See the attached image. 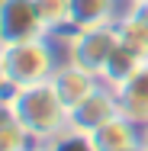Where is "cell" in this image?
Listing matches in <instances>:
<instances>
[{"instance_id":"cell-2","label":"cell","mask_w":148,"mask_h":151,"mask_svg":"<svg viewBox=\"0 0 148 151\" xmlns=\"http://www.w3.org/2000/svg\"><path fill=\"white\" fill-rule=\"evenodd\" d=\"M6 74H10V90L13 87H29V84H42L55 74V48L45 45V39H32V42H19V45H6Z\"/></svg>"},{"instance_id":"cell-3","label":"cell","mask_w":148,"mask_h":151,"mask_svg":"<svg viewBox=\"0 0 148 151\" xmlns=\"http://www.w3.org/2000/svg\"><path fill=\"white\" fill-rule=\"evenodd\" d=\"M48 32L35 0H0V45H19Z\"/></svg>"},{"instance_id":"cell-1","label":"cell","mask_w":148,"mask_h":151,"mask_svg":"<svg viewBox=\"0 0 148 151\" xmlns=\"http://www.w3.org/2000/svg\"><path fill=\"white\" fill-rule=\"evenodd\" d=\"M3 103L23 122V129L32 135L35 145L52 142L55 135H61L68 129V106H64L52 77L42 84H29V87H13Z\"/></svg>"},{"instance_id":"cell-5","label":"cell","mask_w":148,"mask_h":151,"mask_svg":"<svg viewBox=\"0 0 148 151\" xmlns=\"http://www.w3.org/2000/svg\"><path fill=\"white\" fill-rule=\"evenodd\" d=\"M26 151H48V145H32V148H26Z\"/></svg>"},{"instance_id":"cell-4","label":"cell","mask_w":148,"mask_h":151,"mask_svg":"<svg viewBox=\"0 0 148 151\" xmlns=\"http://www.w3.org/2000/svg\"><path fill=\"white\" fill-rule=\"evenodd\" d=\"M6 93H10V74H6V55L0 45V100H6Z\"/></svg>"}]
</instances>
